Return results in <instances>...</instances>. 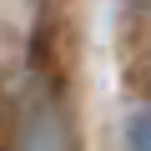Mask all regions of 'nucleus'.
Segmentation results:
<instances>
[{
  "mask_svg": "<svg viewBox=\"0 0 151 151\" xmlns=\"http://www.w3.org/2000/svg\"><path fill=\"white\" fill-rule=\"evenodd\" d=\"M20 141L25 151H70V131H65V116L50 96H30L25 106V121H20Z\"/></svg>",
  "mask_w": 151,
  "mask_h": 151,
  "instance_id": "nucleus-1",
  "label": "nucleus"
},
{
  "mask_svg": "<svg viewBox=\"0 0 151 151\" xmlns=\"http://www.w3.org/2000/svg\"><path fill=\"white\" fill-rule=\"evenodd\" d=\"M126 146L131 151H151V101L126 116Z\"/></svg>",
  "mask_w": 151,
  "mask_h": 151,
  "instance_id": "nucleus-2",
  "label": "nucleus"
}]
</instances>
